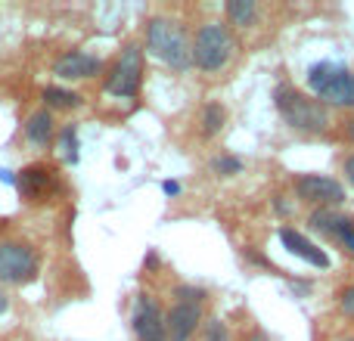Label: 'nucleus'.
<instances>
[{"instance_id": "f257e3e1", "label": "nucleus", "mask_w": 354, "mask_h": 341, "mask_svg": "<svg viewBox=\"0 0 354 341\" xmlns=\"http://www.w3.org/2000/svg\"><path fill=\"white\" fill-rule=\"evenodd\" d=\"M274 106L283 115V121L299 134H326L330 130V109L320 99L295 90L292 84H280L274 90Z\"/></svg>"}, {"instance_id": "f03ea898", "label": "nucleus", "mask_w": 354, "mask_h": 341, "mask_svg": "<svg viewBox=\"0 0 354 341\" xmlns=\"http://www.w3.org/2000/svg\"><path fill=\"white\" fill-rule=\"evenodd\" d=\"M147 50L159 62H165L174 72H187L193 66V50H189V37L177 19L156 16L147 25Z\"/></svg>"}, {"instance_id": "7ed1b4c3", "label": "nucleus", "mask_w": 354, "mask_h": 341, "mask_svg": "<svg viewBox=\"0 0 354 341\" xmlns=\"http://www.w3.org/2000/svg\"><path fill=\"white\" fill-rule=\"evenodd\" d=\"M189 50H193V66L205 75H214L236 53V41H233L230 28H227L224 22H205L196 28V37L189 41Z\"/></svg>"}, {"instance_id": "20e7f679", "label": "nucleus", "mask_w": 354, "mask_h": 341, "mask_svg": "<svg viewBox=\"0 0 354 341\" xmlns=\"http://www.w3.org/2000/svg\"><path fill=\"white\" fill-rule=\"evenodd\" d=\"M41 273V255L31 242L0 239V282L3 286H28Z\"/></svg>"}, {"instance_id": "39448f33", "label": "nucleus", "mask_w": 354, "mask_h": 341, "mask_svg": "<svg viewBox=\"0 0 354 341\" xmlns=\"http://www.w3.org/2000/svg\"><path fill=\"white\" fill-rule=\"evenodd\" d=\"M143 84V47L140 43H128L118 53L115 66L106 75V93L118 99H134Z\"/></svg>"}, {"instance_id": "423d86ee", "label": "nucleus", "mask_w": 354, "mask_h": 341, "mask_svg": "<svg viewBox=\"0 0 354 341\" xmlns=\"http://www.w3.org/2000/svg\"><path fill=\"white\" fill-rule=\"evenodd\" d=\"M12 183H16L19 195H22L28 205H44V202H50L59 193V174H56V168L47 165V162L25 165Z\"/></svg>"}, {"instance_id": "0eeeda50", "label": "nucleus", "mask_w": 354, "mask_h": 341, "mask_svg": "<svg viewBox=\"0 0 354 341\" xmlns=\"http://www.w3.org/2000/svg\"><path fill=\"white\" fill-rule=\"evenodd\" d=\"M137 341H168V326H165V311L153 295H137L134 317H131Z\"/></svg>"}, {"instance_id": "6e6552de", "label": "nucleus", "mask_w": 354, "mask_h": 341, "mask_svg": "<svg viewBox=\"0 0 354 341\" xmlns=\"http://www.w3.org/2000/svg\"><path fill=\"white\" fill-rule=\"evenodd\" d=\"M295 193L301 202H311L317 208H336L345 202V186L324 174H299L295 177Z\"/></svg>"}, {"instance_id": "1a4fd4ad", "label": "nucleus", "mask_w": 354, "mask_h": 341, "mask_svg": "<svg viewBox=\"0 0 354 341\" xmlns=\"http://www.w3.org/2000/svg\"><path fill=\"white\" fill-rule=\"evenodd\" d=\"M308 226L324 233L333 242H339L354 257V217L333 211V208H317V211H311V217H308Z\"/></svg>"}, {"instance_id": "9d476101", "label": "nucleus", "mask_w": 354, "mask_h": 341, "mask_svg": "<svg viewBox=\"0 0 354 341\" xmlns=\"http://www.w3.org/2000/svg\"><path fill=\"white\" fill-rule=\"evenodd\" d=\"M100 72H103V59L93 53H84V50H68L53 66V75L62 81H87L97 78Z\"/></svg>"}, {"instance_id": "9b49d317", "label": "nucleus", "mask_w": 354, "mask_h": 341, "mask_svg": "<svg viewBox=\"0 0 354 341\" xmlns=\"http://www.w3.org/2000/svg\"><path fill=\"white\" fill-rule=\"evenodd\" d=\"M202 323V304H187V301H174L171 311L165 313L168 341H189L193 332Z\"/></svg>"}, {"instance_id": "f8f14e48", "label": "nucleus", "mask_w": 354, "mask_h": 341, "mask_svg": "<svg viewBox=\"0 0 354 341\" xmlns=\"http://www.w3.org/2000/svg\"><path fill=\"white\" fill-rule=\"evenodd\" d=\"M317 97L326 109H330V106L333 109H354V72L339 66V72L326 81V87Z\"/></svg>"}, {"instance_id": "ddd939ff", "label": "nucleus", "mask_w": 354, "mask_h": 341, "mask_svg": "<svg viewBox=\"0 0 354 341\" xmlns=\"http://www.w3.org/2000/svg\"><path fill=\"white\" fill-rule=\"evenodd\" d=\"M280 242L283 249H289L295 257H301V261H308L311 267H330V257H326L324 249H317L314 242H308L305 236H301L299 230H292V226H280Z\"/></svg>"}, {"instance_id": "4468645a", "label": "nucleus", "mask_w": 354, "mask_h": 341, "mask_svg": "<svg viewBox=\"0 0 354 341\" xmlns=\"http://www.w3.org/2000/svg\"><path fill=\"white\" fill-rule=\"evenodd\" d=\"M53 137H56L53 112H47V109L31 112L28 121H25V140H28L31 146H47Z\"/></svg>"}, {"instance_id": "2eb2a0df", "label": "nucleus", "mask_w": 354, "mask_h": 341, "mask_svg": "<svg viewBox=\"0 0 354 341\" xmlns=\"http://www.w3.org/2000/svg\"><path fill=\"white\" fill-rule=\"evenodd\" d=\"M78 106H81V97L75 90H66V87H56V84H50L44 90V109L47 112H53V109L68 112V109H78Z\"/></svg>"}, {"instance_id": "dca6fc26", "label": "nucleus", "mask_w": 354, "mask_h": 341, "mask_svg": "<svg viewBox=\"0 0 354 341\" xmlns=\"http://www.w3.org/2000/svg\"><path fill=\"white\" fill-rule=\"evenodd\" d=\"M227 19H230L233 25H239V28H249L252 22H255L258 16V6L252 3V0H230V3L224 6Z\"/></svg>"}, {"instance_id": "f3484780", "label": "nucleus", "mask_w": 354, "mask_h": 341, "mask_svg": "<svg viewBox=\"0 0 354 341\" xmlns=\"http://www.w3.org/2000/svg\"><path fill=\"white\" fill-rule=\"evenodd\" d=\"M224 124H227V109L221 103H208L202 109V134L205 137H214Z\"/></svg>"}, {"instance_id": "a211bd4d", "label": "nucleus", "mask_w": 354, "mask_h": 341, "mask_svg": "<svg viewBox=\"0 0 354 341\" xmlns=\"http://www.w3.org/2000/svg\"><path fill=\"white\" fill-rule=\"evenodd\" d=\"M59 155L68 165L78 162V128H75V124H66V128L59 130Z\"/></svg>"}, {"instance_id": "6ab92c4d", "label": "nucleus", "mask_w": 354, "mask_h": 341, "mask_svg": "<svg viewBox=\"0 0 354 341\" xmlns=\"http://www.w3.org/2000/svg\"><path fill=\"white\" fill-rule=\"evenodd\" d=\"M336 72H339V66H333V62H317V66L308 68V87L314 90V97H317V93L324 90L326 81H330Z\"/></svg>"}, {"instance_id": "aec40b11", "label": "nucleus", "mask_w": 354, "mask_h": 341, "mask_svg": "<svg viewBox=\"0 0 354 341\" xmlns=\"http://www.w3.org/2000/svg\"><path fill=\"white\" fill-rule=\"evenodd\" d=\"M174 298L177 301H187V304H202L208 295L202 292V289H193V286H177L174 289Z\"/></svg>"}, {"instance_id": "412c9836", "label": "nucleus", "mask_w": 354, "mask_h": 341, "mask_svg": "<svg viewBox=\"0 0 354 341\" xmlns=\"http://www.w3.org/2000/svg\"><path fill=\"white\" fill-rule=\"evenodd\" d=\"M214 170H218L221 177L239 174V170H243V162H239V159H233V155H221V159H214Z\"/></svg>"}, {"instance_id": "4be33fe9", "label": "nucleus", "mask_w": 354, "mask_h": 341, "mask_svg": "<svg viewBox=\"0 0 354 341\" xmlns=\"http://www.w3.org/2000/svg\"><path fill=\"white\" fill-rule=\"evenodd\" d=\"M205 341H230V332H227L224 320H208L205 326Z\"/></svg>"}, {"instance_id": "5701e85b", "label": "nucleus", "mask_w": 354, "mask_h": 341, "mask_svg": "<svg viewBox=\"0 0 354 341\" xmlns=\"http://www.w3.org/2000/svg\"><path fill=\"white\" fill-rule=\"evenodd\" d=\"M339 311H342L348 320H354V286L339 292Z\"/></svg>"}, {"instance_id": "b1692460", "label": "nucleus", "mask_w": 354, "mask_h": 341, "mask_svg": "<svg viewBox=\"0 0 354 341\" xmlns=\"http://www.w3.org/2000/svg\"><path fill=\"white\" fill-rule=\"evenodd\" d=\"M342 174H345V180L354 186V153L351 155H345V162H342Z\"/></svg>"}, {"instance_id": "393cba45", "label": "nucleus", "mask_w": 354, "mask_h": 341, "mask_svg": "<svg viewBox=\"0 0 354 341\" xmlns=\"http://www.w3.org/2000/svg\"><path fill=\"white\" fill-rule=\"evenodd\" d=\"M162 189H165V195H177V193H180V183H177V180H165V183H162Z\"/></svg>"}, {"instance_id": "a878e982", "label": "nucleus", "mask_w": 354, "mask_h": 341, "mask_svg": "<svg viewBox=\"0 0 354 341\" xmlns=\"http://www.w3.org/2000/svg\"><path fill=\"white\" fill-rule=\"evenodd\" d=\"M6 307H10V298H6V292H0V317L6 313Z\"/></svg>"}, {"instance_id": "bb28decb", "label": "nucleus", "mask_w": 354, "mask_h": 341, "mask_svg": "<svg viewBox=\"0 0 354 341\" xmlns=\"http://www.w3.org/2000/svg\"><path fill=\"white\" fill-rule=\"evenodd\" d=\"M348 137H351V140H354V118H351V121H348Z\"/></svg>"}, {"instance_id": "cd10ccee", "label": "nucleus", "mask_w": 354, "mask_h": 341, "mask_svg": "<svg viewBox=\"0 0 354 341\" xmlns=\"http://www.w3.org/2000/svg\"><path fill=\"white\" fill-rule=\"evenodd\" d=\"M336 341H354V335H339Z\"/></svg>"}]
</instances>
